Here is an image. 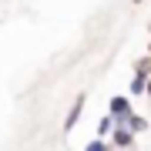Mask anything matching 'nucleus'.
Listing matches in <instances>:
<instances>
[{
    "label": "nucleus",
    "instance_id": "obj_5",
    "mask_svg": "<svg viewBox=\"0 0 151 151\" xmlns=\"http://www.w3.org/2000/svg\"><path fill=\"white\" fill-rule=\"evenodd\" d=\"M118 128V121L111 118V114H104L101 121H97V138H111V131Z\"/></svg>",
    "mask_w": 151,
    "mask_h": 151
},
{
    "label": "nucleus",
    "instance_id": "obj_1",
    "mask_svg": "<svg viewBox=\"0 0 151 151\" xmlns=\"http://www.w3.org/2000/svg\"><path fill=\"white\" fill-rule=\"evenodd\" d=\"M134 131H131V128H124V124H118V128H114L111 131V145H114V151H131V148H134Z\"/></svg>",
    "mask_w": 151,
    "mask_h": 151
},
{
    "label": "nucleus",
    "instance_id": "obj_10",
    "mask_svg": "<svg viewBox=\"0 0 151 151\" xmlns=\"http://www.w3.org/2000/svg\"><path fill=\"white\" fill-rule=\"evenodd\" d=\"M131 4H145V0H131Z\"/></svg>",
    "mask_w": 151,
    "mask_h": 151
},
{
    "label": "nucleus",
    "instance_id": "obj_4",
    "mask_svg": "<svg viewBox=\"0 0 151 151\" xmlns=\"http://www.w3.org/2000/svg\"><path fill=\"white\" fill-rule=\"evenodd\" d=\"M121 124H124V128H131L134 134H145V131L151 128V121L145 118V114H138V111H131V114H128V118H124Z\"/></svg>",
    "mask_w": 151,
    "mask_h": 151
},
{
    "label": "nucleus",
    "instance_id": "obj_7",
    "mask_svg": "<svg viewBox=\"0 0 151 151\" xmlns=\"http://www.w3.org/2000/svg\"><path fill=\"white\" fill-rule=\"evenodd\" d=\"M128 91L131 94H148V77H141V74H134V77H131V87H128Z\"/></svg>",
    "mask_w": 151,
    "mask_h": 151
},
{
    "label": "nucleus",
    "instance_id": "obj_6",
    "mask_svg": "<svg viewBox=\"0 0 151 151\" xmlns=\"http://www.w3.org/2000/svg\"><path fill=\"white\" fill-rule=\"evenodd\" d=\"M84 151H114V145H111V138H94L84 145Z\"/></svg>",
    "mask_w": 151,
    "mask_h": 151
},
{
    "label": "nucleus",
    "instance_id": "obj_2",
    "mask_svg": "<svg viewBox=\"0 0 151 151\" xmlns=\"http://www.w3.org/2000/svg\"><path fill=\"white\" fill-rule=\"evenodd\" d=\"M131 111H134V108H131V97H124V94H114L111 101H108V114H111V118L118 121V124L128 118Z\"/></svg>",
    "mask_w": 151,
    "mask_h": 151
},
{
    "label": "nucleus",
    "instance_id": "obj_12",
    "mask_svg": "<svg viewBox=\"0 0 151 151\" xmlns=\"http://www.w3.org/2000/svg\"><path fill=\"white\" fill-rule=\"evenodd\" d=\"M131 151H138V148H131Z\"/></svg>",
    "mask_w": 151,
    "mask_h": 151
},
{
    "label": "nucleus",
    "instance_id": "obj_3",
    "mask_svg": "<svg viewBox=\"0 0 151 151\" xmlns=\"http://www.w3.org/2000/svg\"><path fill=\"white\" fill-rule=\"evenodd\" d=\"M84 104H87V97H84V94H77L74 101H70V111H67V118H64V134H70V131L77 128V121H81V111H84Z\"/></svg>",
    "mask_w": 151,
    "mask_h": 151
},
{
    "label": "nucleus",
    "instance_id": "obj_9",
    "mask_svg": "<svg viewBox=\"0 0 151 151\" xmlns=\"http://www.w3.org/2000/svg\"><path fill=\"white\" fill-rule=\"evenodd\" d=\"M148 97H151V77H148Z\"/></svg>",
    "mask_w": 151,
    "mask_h": 151
},
{
    "label": "nucleus",
    "instance_id": "obj_8",
    "mask_svg": "<svg viewBox=\"0 0 151 151\" xmlns=\"http://www.w3.org/2000/svg\"><path fill=\"white\" fill-rule=\"evenodd\" d=\"M134 74L151 77V54H145V57H138V60H134Z\"/></svg>",
    "mask_w": 151,
    "mask_h": 151
},
{
    "label": "nucleus",
    "instance_id": "obj_11",
    "mask_svg": "<svg viewBox=\"0 0 151 151\" xmlns=\"http://www.w3.org/2000/svg\"><path fill=\"white\" fill-rule=\"evenodd\" d=\"M148 54H151V47H148Z\"/></svg>",
    "mask_w": 151,
    "mask_h": 151
}]
</instances>
